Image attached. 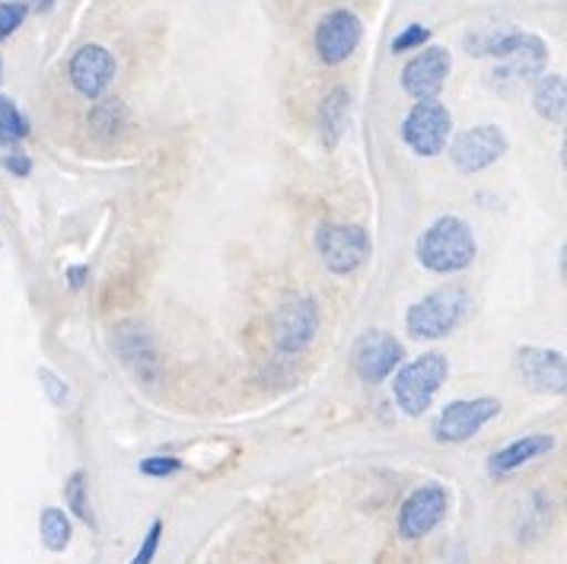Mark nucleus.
<instances>
[{"mask_svg":"<svg viewBox=\"0 0 567 564\" xmlns=\"http://www.w3.org/2000/svg\"><path fill=\"white\" fill-rule=\"evenodd\" d=\"M414 256L434 275H460V271H465L475 262L478 246H475L472 227L465 224L463 217L443 214V217H437L427 230L417 236Z\"/></svg>","mask_w":567,"mask_h":564,"instance_id":"f257e3e1","label":"nucleus"},{"mask_svg":"<svg viewBox=\"0 0 567 564\" xmlns=\"http://www.w3.org/2000/svg\"><path fill=\"white\" fill-rule=\"evenodd\" d=\"M472 312V294L460 284H446L414 300L405 312V332L414 341H437L453 335Z\"/></svg>","mask_w":567,"mask_h":564,"instance_id":"f03ea898","label":"nucleus"},{"mask_svg":"<svg viewBox=\"0 0 567 564\" xmlns=\"http://www.w3.org/2000/svg\"><path fill=\"white\" fill-rule=\"evenodd\" d=\"M446 377H450V360L440 351H427L421 358L409 360L405 367H399L395 383H392V399L409 418H421L431 409V402L440 392V386L446 383Z\"/></svg>","mask_w":567,"mask_h":564,"instance_id":"7ed1b4c3","label":"nucleus"},{"mask_svg":"<svg viewBox=\"0 0 567 564\" xmlns=\"http://www.w3.org/2000/svg\"><path fill=\"white\" fill-rule=\"evenodd\" d=\"M316 249L332 275H354L370 256V236L358 224H319Z\"/></svg>","mask_w":567,"mask_h":564,"instance_id":"20e7f679","label":"nucleus"},{"mask_svg":"<svg viewBox=\"0 0 567 564\" xmlns=\"http://www.w3.org/2000/svg\"><path fill=\"white\" fill-rule=\"evenodd\" d=\"M450 511V494L440 482H427V485H417L402 501L399 516H395V530L399 539L405 542H417V539L431 536L443 523V516Z\"/></svg>","mask_w":567,"mask_h":564,"instance_id":"39448f33","label":"nucleus"},{"mask_svg":"<svg viewBox=\"0 0 567 564\" xmlns=\"http://www.w3.org/2000/svg\"><path fill=\"white\" fill-rule=\"evenodd\" d=\"M453 134V115L440 100H421L402 122V141L417 156H437Z\"/></svg>","mask_w":567,"mask_h":564,"instance_id":"423d86ee","label":"nucleus"},{"mask_svg":"<svg viewBox=\"0 0 567 564\" xmlns=\"http://www.w3.org/2000/svg\"><path fill=\"white\" fill-rule=\"evenodd\" d=\"M319 332V307L312 297H290L271 316V341L281 355H300Z\"/></svg>","mask_w":567,"mask_h":564,"instance_id":"0eeeda50","label":"nucleus"},{"mask_svg":"<svg viewBox=\"0 0 567 564\" xmlns=\"http://www.w3.org/2000/svg\"><path fill=\"white\" fill-rule=\"evenodd\" d=\"M501 414V399L478 396V399H456L434 418V440L437 443H465Z\"/></svg>","mask_w":567,"mask_h":564,"instance_id":"6e6552de","label":"nucleus"},{"mask_svg":"<svg viewBox=\"0 0 567 564\" xmlns=\"http://www.w3.org/2000/svg\"><path fill=\"white\" fill-rule=\"evenodd\" d=\"M507 134L497 129V125H475V129L460 131L453 137V147H450V160L453 166L465 173V176H475V173H485L491 170L501 156L507 154Z\"/></svg>","mask_w":567,"mask_h":564,"instance_id":"1a4fd4ad","label":"nucleus"},{"mask_svg":"<svg viewBox=\"0 0 567 564\" xmlns=\"http://www.w3.org/2000/svg\"><path fill=\"white\" fill-rule=\"evenodd\" d=\"M405 358V348L395 335L383 332V329H370L363 332L354 348H351V367L358 370L363 383H383L392 377Z\"/></svg>","mask_w":567,"mask_h":564,"instance_id":"9d476101","label":"nucleus"},{"mask_svg":"<svg viewBox=\"0 0 567 564\" xmlns=\"http://www.w3.org/2000/svg\"><path fill=\"white\" fill-rule=\"evenodd\" d=\"M361 39V17L351 13V10H344V7H338V10H329V13L319 20V27H316V54H319L322 64L338 68V64H344L351 54L358 52Z\"/></svg>","mask_w":567,"mask_h":564,"instance_id":"9b49d317","label":"nucleus"},{"mask_svg":"<svg viewBox=\"0 0 567 564\" xmlns=\"http://www.w3.org/2000/svg\"><path fill=\"white\" fill-rule=\"evenodd\" d=\"M115 68H118L115 64V54L109 52L105 45L86 42V45H80L78 52L71 54L68 78H71V86L78 90L83 100L96 103V100H103L105 90L112 86Z\"/></svg>","mask_w":567,"mask_h":564,"instance_id":"f8f14e48","label":"nucleus"},{"mask_svg":"<svg viewBox=\"0 0 567 564\" xmlns=\"http://www.w3.org/2000/svg\"><path fill=\"white\" fill-rule=\"evenodd\" d=\"M453 58L443 45H427L421 54H414L412 61L402 68V90L412 96L414 103L421 100H437L443 83L450 78Z\"/></svg>","mask_w":567,"mask_h":564,"instance_id":"ddd939ff","label":"nucleus"},{"mask_svg":"<svg viewBox=\"0 0 567 564\" xmlns=\"http://www.w3.org/2000/svg\"><path fill=\"white\" fill-rule=\"evenodd\" d=\"M112 348L118 360L134 370L144 383H156L159 380V351H156L151 332L141 322H122L112 329Z\"/></svg>","mask_w":567,"mask_h":564,"instance_id":"4468645a","label":"nucleus"},{"mask_svg":"<svg viewBox=\"0 0 567 564\" xmlns=\"http://www.w3.org/2000/svg\"><path fill=\"white\" fill-rule=\"evenodd\" d=\"M516 373L523 383L533 386L536 392L561 396L567 389V363L561 351L555 348H519L516 351Z\"/></svg>","mask_w":567,"mask_h":564,"instance_id":"2eb2a0df","label":"nucleus"},{"mask_svg":"<svg viewBox=\"0 0 567 564\" xmlns=\"http://www.w3.org/2000/svg\"><path fill=\"white\" fill-rule=\"evenodd\" d=\"M542 42L536 32H523L516 27H497V29H478L465 35V52L472 58H494V61H507L514 54L533 49Z\"/></svg>","mask_w":567,"mask_h":564,"instance_id":"dca6fc26","label":"nucleus"},{"mask_svg":"<svg viewBox=\"0 0 567 564\" xmlns=\"http://www.w3.org/2000/svg\"><path fill=\"white\" fill-rule=\"evenodd\" d=\"M555 450V434H526L516 437L514 443L494 450L488 457V472L491 475H511L516 469H523L526 462L539 460L545 453Z\"/></svg>","mask_w":567,"mask_h":564,"instance_id":"f3484780","label":"nucleus"},{"mask_svg":"<svg viewBox=\"0 0 567 564\" xmlns=\"http://www.w3.org/2000/svg\"><path fill=\"white\" fill-rule=\"evenodd\" d=\"M348 119H351V90L348 86L329 90L326 100L319 103V131L326 147H336L341 141V134L348 131Z\"/></svg>","mask_w":567,"mask_h":564,"instance_id":"a211bd4d","label":"nucleus"},{"mask_svg":"<svg viewBox=\"0 0 567 564\" xmlns=\"http://www.w3.org/2000/svg\"><path fill=\"white\" fill-rule=\"evenodd\" d=\"M551 520H555V507H551L548 494L533 491L526 498V507L519 511V520H516V536H519V542H536L551 530Z\"/></svg>","mask_w":567,"mask_h":564,"instance_id":"6ab92c4d","label":"nucleus"},{"mask_svg":"<svg viewBox=\"0 0 567 564\" xmlns=\"http://www.w3.org/2000/svg\"><path fill=\"white\" fill-rule=\"evenodd\" d=\"M533 105L545 122L551 125H565L567 115V86L561 74H548V78L536 80L533 90Z\"/></svg>","mask_w":567,"mask_h":564,"instance_id":"aec40b11","label":"nucleus"},{"mask_svg":"<svg viewBox=\"0 0 567 564\" xmlns=\"http://www.w3.org/2000/svg\"><path fill=\"white\" fill-rule=\"evenodd\" d=\"M128 122V109L122 100H96V105L90 109V131L100 141H115Z\"/></svg>","mask_w":567,"mask_h":564,"instance_id":"412c9836","label":"nucleus"},{"mask_svg":"<svg viewBox=\"0 0 567 564\" xmlns=\"http://www.w3.org/2000/svg\"><path fill=\"white\" fill-rule=\"evenodd\" d=\"M39 536H42V545L49 552H64L71 545V539H74L71 516L61 507H42V513H39Z\"/></svg>","mask_w":567,"mask_h":564,"instance_id":"4be33fe9","label":"nucleus"},{"mask_svg":"<svg viewBox=\"0 0 567 564\" xmlns=\"http://www.w3.org/2000/svg\"><path fill=\"white\" fill-rule=\"evenodd\" d=\"M64 501H68V507L71 513L83 520L90 530H96V516H93V507H90V479H86V472L78 469L71 479H68V485H64Z\"/></svg>","mask_w":567,"mask_h":564,"instance_id":"5701e85b","label":"nucleus"},{"mask_svg":"<svg viewBox=\"0 0 567 564\" xmlns=\"http://www.w3.org/2000/svg\"><path fill=\"white\" fill-rule=\"evenodd\" d=\"M29 134V119L20 112V105L7 96H0V144H17Z\"/></svg>","mask_w":567,"mask_h":564,"instance_id":"b1692460","label":"nucleus"},{"mask_svg":"<svg viewBox=\"0 0 567 564\" xmlns=\"http://www.w3.org/2000/svg\"><path fill=\"white\" fill-rule=\"evenodd\" d=\"M29 3L23 0H0V42L10 39L17 29L27 23Z\"/></svg>","mask_w":567,"mask_h":564,"instance_id":"393cba45","label":"nucleus"},{"mask_svg":"<svg viewBox=\"0 0 567 564\" xmlns=\"http://www.w3.org/2000/svg\"><path fill=\"white\" fill-rule=\"evenodd\" d=\"M427 39H431V29L421 27V23H412V27H405L395 39H392V54L414 52V49L427 45Z\"/></svg>","mask_w":567,"mask_h":564,"instance_id":"a878e982","label":"nucleus"},{"mask_svg":"<svg viewBox=\"0 0 567 564\" xmlns=\"http://www.w3.org/2000/svg\"><path fill=\"white\" fill-rule=\"evenodd\" d=\"M159 539H163V520H154V523H151V530H147L144 539H141V548L134 552L131 564H154L156 548H159Z\"/></svg>","mask_w":567,"mask_h":564,"instance_id":"bb28decb","label":"nucleus"},{"mask_svg":"<svg viewBox=\"0 0 567 564\" xmlns=\"http://www.w3.org/2000/svg\"><path fill=\"white\" fill-rule=\"evenodd\" d=\"M141 475H151V479H166V475H176L182 469V460L176 457H147L141 460Z\"/></svg>","mask_w":567,"mask_h":564,"instance_id":"cd10ccee","label":"nucleus"},{"mask_svg":"<svg viewBox=\"0 0 567 564\" xmlns=\"http://www.w3.org/2000/svg\"><path fill=\"white\" fill-rule=\"evenodd\" d=\"M39 380H42V386H45V392H49V399H52L54 406H64V402H68L71 389H68V383L54 373L52 367H39Z\"/></svg>","mask_w":567,"mask_h":564,"instance_id":"c85d7f7f","label":"nucleus"},{"mask_svg":"<svg viewBox=\"0 0 567 564\" xmlns=\"http://www.w3.org/2000/svg\"><path fill=\"white\" fill-rule=\"evenodd\" d=\"M0 163H3V170H7L10 176H17V180H27L29 173H32V160H29V154H23V151H10Z\"/></svg>","mask_w":567,"mask_h":564,"instance_id":"c756f323","label":"nucleus"},{"mask_svg":"<svg viewBox=\"0 0 567 564\" xmlns=\"http://www.w3.org/2000/svg\"><path fill=\"white\" fill-rule=\"evenodd\" d=\"M86 281H90V268H86V265H71V268H68V284H71L74 290H80Z\"/></svg>","mask_w":567,"mask_h":564,"instance_id":"7c9ffc66","label":"nucleus"},{"mask_svg":"<svg viewBox=\"0 0 567 564\" xmlns=\"http://www.w3.org/2000/svg\"><path fill=\"white\" fill-rule=\"evenodd\" d=\"M32 3H35V10H42V13H45V10H52L58 0H32Z\"/></svg>","mask_w":567,"mask_h":564,"instance_id":"2f4dec72","label":"nucleus"},{"mask_svg":"<svg viewBox=\"0 0 567 564\" xmlns=\"http://www.w3.org/2000/svg\"><path fill=\"white\" fill-rule=\"evenodd\" d=\"M0 74H3V61H0Z\"/></svg>","mask_w":567,"mask_h":564,"instance_id":"473e14b6","label":"nucleus"}]
</instances>
